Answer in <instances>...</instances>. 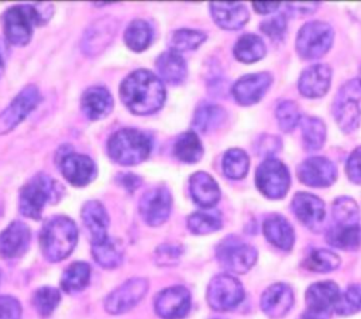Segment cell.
<instances>
[{
	"instance_id": "cell-1",
	"label": "cell",
	"mask_w": 361,
	"mask_h": 319,
	"mask_svg": "<svg viewBox=\"0 0 361 319\" xmlns=\"http://www.w3.org/2000/svg\"><path fill=\"white\" fill-rule=\"evenodd\" d=\"M165 86L159 76L147 69L131 72L120 85V97L130 112L145 116L158 112L165 102Z\"/></svg>"
},
{
	"instance_id": "cell-2",
	"label": "cell",
	"mask_w": 361,
	"mask_h": 319,
	"mask_svg": "<svg viewBox=\"0 0 361 319\" xmlns=\"http://www.w3.org/2000/svg\"><path fill=\"white\" fill-rule=\"evenodd\" d=\"M52 14L51 4H18L3 16L4 35L13 45H25L31 40L34 25L45 24Z\"/></svg>"
},
{
	"instance_id": "cell-3",
	"label": "cell",
	"mask_w": 361,
	"mask_h": 319,
	"mask_svg": "<svg viewBox=\"0 0 361 319\" xmlns=\"http://www.w3.org/2000/svg\"><path fill=\"white\" fill-rule=\"evenodd\" d=\"M76 241V224L66 216H54L47 220L39 234L42 254L52 263L66 258L75 248Z\"/></svg>"
},
{
	"instance_id": "cell-4",
	"label": "cell",
	"mask_w": 361,
	"mask_h": 319,
	"mask_svg": "<svg viewBox=\"0 0 361 319\" xmlns=\"http://www.w3.org/2000/svg\"><path fill=\"white\" fill-rule=\"evenodd\" d=\"M151 150V137L137 128L117 130L107 141L110 158L121 165H137L142 162L149 155Z\"/></svg>"
},
{
	"instance_id": "cell-5",
	"label": "cell",
	"mask_w": 361,
	"mask_h": 319,
	"mask_svg": "<svg viewBox=\"0 0 361 319\" xmlns=\"http://www.w3.org/2000/svg\"><path fill=\"white\" fill-rule=\"evenodd\" d=\"M61 196V188L47 174L34 175L20 191V212L30 219L38 220L47 203H55Z\"/></svg>"
},
{
	"instance_id": "cell-6",
	"label": "cell",
	"mask_w": 361,
	"mask_h": 319,
	"mask_svg": "<svg viewBox=\"0 0 361 319\" xmlns=\"http://www.w3.org/2000/svg\"><path fill=\"white\" fill-rule=\"evenodd\" d=\"M361 79L347 80L337 92L333 102V114L338 127L344 133H353L361 121Z\"/></svg>"
},
{
	"instance_id": "cell-7",
	"label": "cell",
	"mask_w": 361,
	"mask_h": 319,
	"mask_svg": "<svg viewBox=\"0 0 361 319\" xmlns=\"http://www.w3.org/2000/svg\"><path fill=\"white\" fill-rule=\"evenodd\" d=\"M333 28L324 21H309L303 24L296 37V51L303 59L323 56L331 47Z\"/></svg>"
},
{
	"instance_id": "cell-8",
	"label": "cell",
	"mask_w": 361,
	"mask_h": 319,
	"mask_svg": "<svg viewBox=\"0 0 361 319\" xmlns=\"http://www.w3.org/2000/svg\"><path fill=\"white\" fill-rule=\"evenodd\" d=\"M216 255L223 268L230 272L244 274L257 261V250L238 237H226L216 248Z\"/></svg>"
},
{
	"instance_id": "cell-9",
	"label": "cell",
	"mask_w": 361,
	"mask_h": 319,
	"mask_svg": "<svg viewBox=\"0 0 361 319\" xmlns=\"http://www.w3.org/2000/svg\"><path fill=\"white\" fill-rule=\"evenodd\" d=\"M255 183L264 196L269 199H281L289 189L290 175L283 162L275 158H267L257 168Z\"/></svg>"
},
{
	"instance_id": "cell-10",
	"label": "cell",
	"mask_w": 361,
	"mask_h": 319,
	"mask_svg": "<svg viewBox=\"0 0 361 319\" xmlns=\"http://www.w3.org/2000/svg\"><path fill=\"white\" fill-rule=\"evenodd\" d=\"M207 303L214 311L234 309L244 298L241 282L230 274H219L213 277L207 285Z\"/></svg>"
},
{
	"instance_id": "cell-11",
	"label": "cell",
	"mask_w": 361,
	"mask_h": 319,
	"mask_svg": "<svg viewBox=\"0 0 361 319\" xmlns=\"http://www.w3.org/2000/svg\"><path fill=\"white\" fill-rule=\"evenodd\" d=\"M338 298L340 288L333 281L312 284L305 294L307 308L299 319H329Z\"/></svg>"
},
{
	"instance_id": "cell-12",
	"label": "cell",
	"mask_w": 361,
	"mask_h": 319,
	"mask_svg": "<svg viewBox=\"0 0 361 319\" xmlns=\"http://www.w3.org/2000/svg\"><path fill=\"white\" fill-rule=\"evenodd\" d=\"M39 99V90L35 85L25 86L0 113V134L11 131L20 124L35 109Z\"/></svg>"
},
{
	"instance_id": "cell-13",
	"label": "cell",
	"mask_w": 361,
	"mask_h": 319,
	"mask_svg": "<svg viewBox=\"0 0 361 319\" xmlns=\"http://www.w3.org/2000/svg\"><path fill=\"white\" fill-rule=\"evenodd\" d=\"M148 281L137 277L127 279L118 288L111 291L104 299V308L111 315H120L134 308L147 294Z\"/></svg>"
},
{
	"instance_id": "cell-14",
	"label": "cell",
	"mask_w": 361,
	"mask_h": 319,
	"mask_svg": "<svg viewBox=\"0 0 361 319\" xmlns=\"http://www.w3.org/2000/svg\"><path fill=\"white\" fill-rule=\"evenodd\" d=\"M172 206V198L166 188L157 186L148 189L140 200V215L148 226L162 224L169 213Z\"/></svg>"
},
{
	"instance_id": "cell-15",
	"label": "cell",
	"mask_w": 361,
	"mask_h": 319,
	"mask_svg": "<svg viewBox=\"0 0 361 319\" xmlns=\"http://www.w3.org/2000/svg\"><path fill=\"white\" fill-rule=\"evenodd\" d=\"M298 178L307 186L324 188L336 181L337 169L326 157H310L299 164Z\"/></svg>"
},
{
	"instance_id": "cell-16",
	"label": "cell",
	"mask_w": 361,
	"mask_h": 319,
	"mask_svg": "<svg viewBox=\"0 0 361 319\" xmlns=\"http://www.w3.org/2000/svg\"><path fill=\"white\" fill-rule=\"evenodd\" d=\"M59 169L65 179L75 186H85L92 182L97 174L96 165L87 155L73 151L63 152L59 160Z\"/></svg>"
},
{
	"instance_id": "cell-17",
	"label": "cell",
	"mask_w": 361,
	"mask_h": 319,
	"mask_svg": "<svg viewBox=\"0 0 361 319\" xmlns=\"http://www.w3.org/2000/svg\"><path fill=\"white\" fill-rule=\"evenodd\" d=\"M155 312L164 319L183 318L190 308V294L182 287H169L161 291L155 298Z\"/></svg>"
},
{
	"instance_id": "cell-18",
	"label": "cell",
	"mask_w": 361,
	"mask_h": 319,
	"mask_svg": "<svg viewBox=\"0 0 361 319\" xmlns=\"http://www.w3.org/2000/svg\"><path fill=\"white\" fill-rule=\"evenodd\" d=\"M272 83V76L268 72H257L241 76L231 88V93L237 103L250 106L262 99Z\"/></svg>"
},
{
	"instance_id": "cell-19",
	"label": "cell",
	"mask_w": 361,
	"mask_h": 319,
	"mask_svg": "<svg viewBox=\"0 0 361 319\" xmlns=\"http://www.w3.org/2000/svg\"><path fill=\"white\" fill-rule=\"evenodd\" d=\"M292 212L306 227L314 231L320 230L326 216L324 202L309 192L295 193L292 199Z\"/></svg>"
},
{
	"instance_id": "cell-20",
	"label": "cell",
	"mask_w": 361,
	"mask_h": 319,
	"mask_svg": "<svg viewBox=\"0 0 361 319\" xmlns=\"http://www.w3.org/2000/svg\"><path fill=\"white\" fill-rule=\"evenodd\" d=\"M117 21L111 17H103L92 23L83 34L82 49L87 55L100 54L114 38Z\"/></svg>"
},
{
	"instance_id": "cell-21",
	"label": "cell",
	"mask_w": 361,
	"mask_h": 319,
	"mask_svg": "<svg viewBox=\"0 0 361 319\" xmlns=\"http://www.w3.org/2000/svg\"><path fill=\"white\" fill-rule=\"evenodd\" d=\"M331 82V68L326 64H314L307 66L298 82L299 92L309 97H322L327 93Z\"/></svg>"
},
{
	"instance_id": "cell-22",
	"label": "cell",
	"mask_w": 361,
	"mask_h": 319,
	"mask_svg": "<svg viewBox=\"0 0 361 319\" xmlns=\"http://www.w3.org/2000/svg\"><path fill=\"white\" fill-rule=\"evenodd\" d=\"M293 305V291L288 284L276 282L269 285L261 296V309L272 319L285 316Z\"/></svg>"
},
{
	"instance_id": "cell-23",
	"label": "cell",
	"mask_w": 361,
	"mask_h": 319,
	"mask_svg": "<svg viewBox=\"0 0 361 319\" xmlns=\"http://www.w3.org/2000/svg\"><path fill=\"white\" fill-rule=\"evenodd\" d=\"M210 13L214 23L224 30H238L250 18L248 8L243 3L234 1H213Z\"/></svg>"
},
{
	"instance_id": "cell-24",
	"label": "cell",
	"mask_w": 361,
	"mask_h": 319,
	"mask_svg": "<svg viewBox=\"0 0 361 319\" xmlns=\"http://www.w3.org/2000/svg\"><path fill=\"white\" fill-rule=\"evenodd\" d=\"M30 243V229L25 223L14 220L0 233V255L14 258L21 255Z\"/></svg>"
},
{
	"instance_id": "cell-25",
	"label": "cell",
	"mask_w": 361,
	"mask_h": 319,
	"mask_svg": "<svg viewBox=\"0 0 361 319\" xmlns=\"http://www.w3.org/2000/svg\"><path fill=\"white\" fill-rule=\"evenodd\" d=\"M189 192L195 203L200 207H213L220 199V189L217 182L207 172L199 171L189 178Z\"/></svg>"
},
{
	"instance_id": "cell-26",
	"label": "cell",
	"mask_w": 361,
	"mask_h": 319,
	"mask_svg": "<svg viewBox=\"0 0 361 319\" xmlns=\"http://www.w3.org/2000/svg\"><path fill=\"white\" fill-rule=\"evenodd\" d=\"M82 219L89 231L92 243H97L109 237V216L104 206L99 200H87L83 205Z\"/></svg>"
},
{
	"instance_id": "cell-27",
	"label": "cell",
	"mask_w": 361,
	"mask_h": 319,
	"mask_svg": "<svg viewBox=\"0 0 361 319\" xmlns=\"http://www.w3.org/2000/svg\"><path fill=\"white\" fill-rule=\"evenodd\" d=\"M80 103L85 116L90 120H100L113 109V97L103 86H92L86 89Z\"/></svg>"
},
{
	"instance_id": "cell-28",
	"label": "cell",
	"mask_w": 361,
	"mask_h": 319,
	"mask_svg": "<svg viewBox=\"0 0 361 319\" xmlns=\"http://www.w3.org/2000/svg\"><path fill=\"white\" fill-rule=\"evenodd\" d=\"M267 240L281 250H290L295 243V231L290 223L281 215H271L262 223Z\"/></svg>"
},
{
	"instance_id": "cell-29",
	"label": "cell",
	"mask_w": 361,
	"mask_h": 319,
	"mask_svg": "<svg viewBox=\"0 0 361 319\" xmlns=\"http://www.w3.org/2000/svg\"><path fill=\"white\" fill-rule=\"evenodd\" d=\"M157 71L159 73L161 80L164 79L168 83L179 85L186 78V64L185 59L179 52H175L172 49L162 52L157 58Z\"/></svg>"
},
{
	"instance_id": "cell-30",
	"label": "cell",
	"mask_w": 361,
	"mask_h": 319,
	"mask_svg": "<svg viewBox=\"0 0 361 319\" xmlns=\"http://www.w3.org/2000/svg\"><path fill=\"white\" fill-rule=\"evenodd\" d=\"M234 56L244 64H252L259 61L265 55V44L264 41L255 34H244L241 35L234 48Z\"/></svg>"
},
{
	"instance_id": "cell-31",
	"label": "cell",
	"mask_w": 361,
	"mask_h": 319,
	"mask_svg": "<svg viewBox=\"0 0 361 319\" xmlns=\"http://www.w3.org/2000/svg\"><path fill=\"white\" fill-rule=\"evenodd\" d=\"M175 157L186 164L197 162L203 155V145L195 131L182 133L173 144Z\"/></svg>"
},
{
	"instance_id": "cell-32",
	"label": "cell",
	"mask_w": 361,
	"mask_h": 319,
	"mask_svg": "<svg viewBox=\"0 0 361 319\" xmlns=\"http://www.w3.org/2000/svg\"><path fill=\"white\" fill-rule=\"evenodd\" d=\"M226 119V112L223 107L212 103H202L195 110L193 127L197 131L206 133L219 127Z\"/></svg>"
},
{
	"instance_id": "cell-33",
	"label": "cell",
	"mask_w": 361,
	"mask_h": 319,
	"mask_svg": "<svg viewBox=\"0 0 361 319\" xmlns=\"http://www.w3.org/2000/svg\"><path fill=\"white\" fill-rule=\"evenodd\" d=\"M124 42L130 49L135 52L147 49L152 42L151 25L145 20L131 21L124 31Z\"/></svg>"
},
{
	"instance_id": "cell-34",
	"label": "cell",
	"mask_w": 361,
	"mask_h": 319,
	"mask_svg": "<svg viewBox=\"0 0 361 319\" xmlns=\"http://www.w3.org/2000/svg\"><path fill=\"white\" fill-rule=\"evenodd\" d=\"M334 226L360 224V209L357 202L350 196H338L331 205Z\"/></svg>"
},
{
	"instance_id": "cell-35",
	"label": "cell",
	"mask_w": 361,
	"mask_h": 319,
	"mask_svg": "<svg viewBox=\"0 0 361 319\" xmlns=\"http://www.w3.org/2000/svg\"><path fill=\"white\" fill-rule=\"evenodd\" d=\"M90 279V267L86 263L76 261L71 264L62 274L61 287L65 292H78L82 291Z\"/></svg>"
},
{
	"instance_id": "cell-36",
	"label": "cell",
	"mask_w": 361,
	"mask_h": 319,
	"mask_svg": "<svg viewBox=\"0 0 361 319\" xmlns=\"http://www.w3.org/2000/svg\"><path fill=\"white\" fill-rule=\"evenodd\" d=\"M327 241L343 250H354L361 246V226H333L327 231Z\"/></svg>"
},
{
	"instance_id": "cell-37",
	"label": "cell",
	"mask_w": 361,
	"mask_h": 319,
	"mask_svg": "<svg viewBox=\"0 0 361 319\" xmlns=\"http://www.w3.org/2000/svg\"><path fill=\"white\" fill-rule=\"evenodd\" d=\"M302 136L309 151H316L323 147L326 141V126L319 117L305 116L300 120Z\"/></svg>"
},
{
	"instance_id": "cell-38",
	"label": "cell",
	"mask_w": 361,
	"mask_h": 319,
	"mask_svg": "<svg viewBox=\"0 0 361 319\" xmlns=\"http://www.w3.org/2000/svg\"><path fill=\"white\" fill-rule=\"evenodd\" d=\"M250 158L241 148H230L223 155V172L230 179H241L247 175Z\"/></svg>"
},
{
	"instance_id": "cell-39",
	"label": "cell",
	"mask_w": 361,
	"mask_h": 319,
	"mask_svg": "<svg viewBox=\"0 0 361 319\" xmlns=\"http://www.w3.org/2000/svg\"><path fill=\"white\" fill-rule=\"evenodd\" d=\"M188 227L195 234H209L221 227V216L216 210H199L188 217Z\"/></svg>"
},
{
	"instance_id": "cell-40",
	"label": "cell",
	"mask_w": 361,
	"mask_h": 319,
	"mask_svg": "<svg viewBox=\"0 0 361 319\" xmlns=\"http://www.w3.org/2000/svg\"><path fill=\"white\" fill-rule=\"evenodd\" d=\"M340 265V257L324 248L312 250L303 261V267L313 272H330Z\"/></svg>"
},
{
	"instance_id": "cell-41",
	"label": "cell",
	"mask_w": 361,
	"mask_h": 319,
	"mask_svg": "<svg viewBox=\"0 0 361 319\" xmlns=\"http://www.w3.org/2000/svg\"><path fill=\"white\" fill-rule=\"evenodd\" d=\"M92 255L103 268H116L121 263V251L109 237L102 241L92 243Z\"/></svg>"
},
{
	"instance_id": "cell-42",
	"label": "cell",
	"mask_w": 361,
	"mask_h": 319,
	"mask_svg": "<svg viewBox=\"0 0 361 319\" xmlns=\"http://www.w3.org/2000/svg\"><path fill=\"white\" fill-rule=\"evenodd\" d=\"M206 40V34L200 30H192V28H179L172 32L169 45L171 49L175 52H185L196 49L200 44H203Z\"/></svg>"
},
{
	"instance_id": "cell-43",
	"label": "cell",
	"mask_w": 361,
	"mask_h": 319,
	"mask_svg": "<svg viewBox=\"0 0 361 319\" xmlns=\"http://www.w3.org/2000/svg\"><path fill=\"white\" fill-rule=\"evenodd\" d=\"M361 311V285L353 284L340 294L337 303L334 305V312L340 316L354 315Z\"/></svg>"
},
{
	"instance_id": "cell-44",
	"label": "cell",
	"mask_w": 361,
	"mask_h": 319,
	"mask_svg": "<svg viewBox=\"0 0 361 319\" xmlns=\"http://www.w3.org/2000/svg\"><path fill=\"white\" fill-rule=\"evenodd\" d=\"M275 116H276L279 128L285 133L292 131L299 124V121L302 120L299 107L292 100L279 102L276 109H275Z\"/></svg>"
},
{
	"instance_id": "cell-45",
	"label": "cell",
	"mask_w": 361,
	"mask_h": 319,
	"mask_svg": "<svg viewBox=\"0 0 361 319\" xmlns=\"http://www.w3.org/2000/svg\"><path fill=\"white\" fill-rule=\"evenodd\" d=\"M61 301L59 291L52 287H42L34 292L32 305L42 316H49Z\"/></svg>"
},
{
	"instance_id": "cell-46",
	"label": "cell",
	"mask_w": 361,
	"mask_h": 319,
	"mask_svg": "<svg viewBox=\"0 0 361 319\" xmlns=\"http://www.w3.org/2000/svg\"><path fill=\"white\" fill-rule=\"evenodd\" d=\"M261 30L272 40H282L286 32V18L283 14H275L261 23Z\"/></svg>"
},
{
	"instance_id": "cell-47",
	"label": "cell",
	"mask_w": 361,
	"mask_h": 319,
	"mask_svg": "<svg viewBox=\"0 0 361 319\" xmlns=\"http://www.w3.org/2000/svg\"><path fill=\"white\" fill-rule=\"evenodd\" d=\"M182 254L179 244H162L155 251V261L158 265H175Z\"/></svg>"
},
{
	"instance_id": "cell-48",
	"label": "cell",
	"mask_w": 361,
	"mask_h": 319,
	"mask_svg": "<svg viewBox=\"0 0 361 319\" xmlns=\"http://www.w3.org/2000/svg\"><path fill=\"white\" fill-rule=\"evenodd\" d=\"M345 172L353 183H361V147H357L350 154L345 164Z\"/></svg>"
},
{
	"instance_id": "cell-49",
	"label": "cell",
	"mask_w": 361,
	"mask_h": 319,
	"mask_svg": "<svg viewBox=\"0 0 361 319\" xmlns=\"http://www.w3.org/2000/svg\"><path fill=\"white\" fill-rule=\"evenodd\" d=\"M20 302L10 295L0 296V319H20Z\"/></svg>"
},
{
	"instance_id": "cell-50",
	"label": "cell",
	"mask_w": 361,
	"mask_h": 319,
	"mask_svg": "<svg viewBox=\"0 0 361 319\" xmlns=\"http://www.w3.org/2000/svg\"><path fill=\"white\" fill-rule=\"evenodd\" d=\"M259 152L261 155H267L268 158H272L271 155L276 154L279 150H281V140L275 136H269V134H265L261 141H259Z\"/></svg>"
},
{
	"instance_id": "cell-51",
	"label": "cell",
	"mask_w": 361,
	"mask_h": 319,
	"mask_svg": "<svg viewBox=\"0 0 361 319\" xmlns=\"http://www.w3.org/2000/svg\"><path fill=\"white\" fill-rule=\"evenodd\" d=\"M281 6L279 1H252V7L259 14H269L278 10Z\"/></svg>"
},
{
	"instance_id": "cell-52",
	"label": "cell",
	"mask_w": 361,
	"mask_h": 319,
	"mask_svg": "<svg viewBox=\"0 0 361 319\" xmlns=\"http://www.w3.org/2000/svg\"><path fill=\"white\" fill-rule=\"evenodd\" d=\"M120 182H121V185H123L127 191L133 192V191H135V189L138 188L141 179H140L138 176H135L134 174H121Z\"/></svg>"
},
{
	"instance_id": "cell-53",
	"label": "cell",
	"mask_w": 361,
	"mask_h": 319,
	"mask_svg": "<svg viewBox=\"0 0 361 319\" xmlns=\"http://www.w3.org/2000/svg\"><path fill=\"white\" fill-rule=\"evenodd\" d=\"M288 6L292 10H296L302 14H309V13H313L317 8L319 3H289Z\"/></svg>"
},
{
	"instance_id": "cell-54",
	"label": "cell",
	"mask_w": 361,
	"mask_h": 319,
	"mask_svg": "<svg viewBox=\"0 0 361 319\" xmlns=\"http://www.w3.org/2000/svg\"><path fill=\"white\" fill-rule=\"evenodd\" d=\"M3 71H4V61H3V55H1V52H0V76H1Z\"/></svg>"
},
{
	"instance_id": "cell-55",
	"label": "cell",
	"mask_w": 361,
	"mask_h": 319,
	"mask_svg": "<svg viewBox=\"0 0 361 319\" xmlns=\"http://www.w3.org/2000/svg\"><path fill=\"white\" fill-rule=\"evenodd\" d=\"M360 79H361V66H360Z\"/></svg>"
},
{
	"instance_id": "cell-56",
	"label": "cell",
	"mask_w": 361,
	"mask_h": 319,
	"mask_svg": "<svg viewBox=\"0 0 361 319\" xmlns=\"http://www.w3.org/2000/svg\"><path fill=\"white\" fill-rule=\"evenodd\" d=\"M217 319H219V318H217Z\"/></svg>"
}]
</instances>
